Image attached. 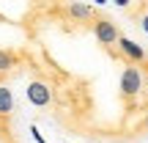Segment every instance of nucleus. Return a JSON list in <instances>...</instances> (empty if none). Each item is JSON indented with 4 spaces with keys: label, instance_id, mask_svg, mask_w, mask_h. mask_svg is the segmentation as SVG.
I'll return each instance as SVG.
<instances>
[{
    "label": "nucleus",
    "instance_id": "nucleus-1",
    "mask_svg": "<svg viewBox=\"0 0 148 143\" xmlns=\"http://www.w3.org/2000/svg\"><path fill=\"white\" fill-rule=\"evenodd\" d=\"M90 33H93L96 44H101V47H115L118 39L123 36L118 22L112 19L110 14H104L101 8H96V17H93V22H90Z\"/></svg>",
    "mask_w": 148,
    "mask_h": 143
},
{
    "label": "nucleus",
    "instance_id": "nucleus-2",
    "mask_svg": "<svg viewBox=\"0 0 148 143\" xmlns=\"http://www.w3.org/2000/svg\"><path fill=\"white\" fill-rule=\"evenodd\" d=\"M25 64H27V58H25ZM27 102H30L33 107H38V110L52 107V88H49V83L44 80V74L38 69H33V77L27 80Z\"/></svg>",
    "mask_w": 148,
    "mask_h": 143
},
{
    "label": "nucleus",
    "instance_id": "nucleus-3",
    "mask_svg": "<svg viewBox=\"0 0 148 143\" xmlns=\"http://www.w3.org/2000/svg\"><path fill=\"white\" fill-rule=\"evenodd\" d=\"M115 53H118V58H121L123 66H143L145 61H148V53L143 50V44L132 41L129 36H121V39H118Z\"/></svg>",
    "mask_w": 148,
    "mask_h": 143
},
{
    "label": "nucleus",
    "instance_id": "nucleus-4",
    "mask_svg": "<svg viewBox=\"0 0 148 143\" xmlns=\"http://www.w3.org/2000/svg\"><path fill=\"white\" fill-rule=\"evenodd\" d=\"M25 64V47H0V74H16Z\"/></svg>",
    "mask_w": 148,
    "mask_h": 143
},
{
    "label": "nucleus",
    "instance_id": "nucleus-5",
    "mask_svg": "<svg viewBox=\"0 0 148 143\" xmlns=\"http://www.w3.org/2000/svg\"><path fill=\"white\" fill-rule=\"evenodd\" d=\"M137 25H140V30H145L148 33V3L140 6V17H137Z\"/></svg>",
    "mask_w": 148,
    "mask_h": 143
},
{
    "label": "nucleus",
    "instance_id": "nucleus-6",
    "mask_svg": "<svg viewBox=\"0 0 148 143\" xmlns=\"http://www.w3.org/2000/svg\"><path fill=\"white\" fill-rule=\"evenodd\" d=\"M140 72H143V91H145V99H148V61L140 66Z\"/></svg>",
    "mask_w": 148,
    "mask_h": 143
},
{
    "label": "nucleus",
    "instance_id": "nucleus-7",
    "mask_svg": "<svg viewBox=\"0 0 148 143\" xmlns=\"http://www.w3.org/2000/svg\"><path fill=\"white\" fill-rule=\"evenodd\" d=\"M143 135L148 138V113H145V118H143Z\"/></svg>",
    "mask_w": 148,
    "mask_h": 143
}]
</instances>
